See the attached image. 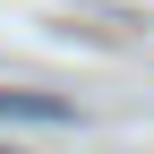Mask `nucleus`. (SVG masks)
Returning a JSON list of instances; mask_svg holds the SVG:
<instances>
[{
	"instance_id": "nucleus-1",
	"label": "nucleus",
	"mask_w": 154,
	"mask_h": 154,
	"mask_svg": "<svg viewBox=\"0 0 154 154\" xmlns=\"http://www.w3.org/2000/svg\"><path fill=\"white\" fill-rule=\"evenodd\" d=\"M0 111H17V120H69V103H51V94H9V86H0Z\"/></svg>"
},
{
	"instance_id": "nucleus-2",
	"label": "nucleus",
	"mask_w": 154,
	"mask_h": 154,
	"mask_svg": "<svg viewBox=\"0 0 154 154\" xmlns=\"http://www.w3.org/2000/svg\"><path fill=\"white\" fill-rule=\"evenodd\" d=\"M0 154H9V146H0Z\"/></svg>"
}]
</instances>
